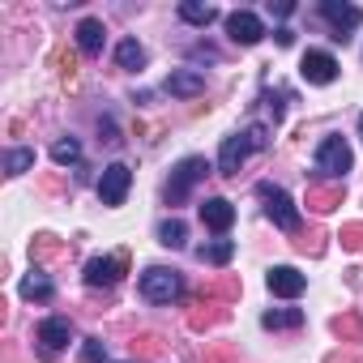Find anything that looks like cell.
Returning a JSON list of instances; mask_svg holds the SVG:
<instances>
[{
    "mask_svg": "<svg viewBox=\"0 0 363 363\" xmlns=\"http://www.w3.org/2000/svg\"><path fill=\"white\" fill-rule=\"evenodd\" d=\"M261 325H265V329H299V325H303V312H299V308H269V312L261 316Z\"/></svg>",
    "mask_w": 363,
    "mask_h": 363,
    "instance_id": "ffe728a7",
    "label": "cell"
},
{
    "mask_svg": "<svg viewBox=\"0 0 363 363\" xmlns=\"http://www.w3.org/2000/svg\"><path fill=\"white\" fill-rule=\"evenodd\" d=\"M116 65H120V69H128V73L145 69V48H141L137 39H124V43L116 48Z\"/></svg>",
    "mask_w": 363,
    "mask_h": 363,
    "instance_id": "d6986e66",
    "label": "cell"
},
{
    "mask_svg": "<svg viewBox=\"0 0 363 363\" xmlns=\"http://www.w3.org/2000/svg\"><path fill=\"white\" fill-rule=\"evenodd\" d=\"M128 274V252H111V257H94L86 261V286H116Z\"/></svg>",
    "mask_w": 363,
    "mask_h": 363,
    "instance_id": "8992f818",
    "label": "cell"
},
{
    "mask_svg": "<svg viewBox=\"0 0 363 363\" xmlns=\"http://www.w3.org/2000/svg\"><path fill=\"white\" fill-rule=\"evenodd\" d=\"M227 35H231L235 43L252 48V43H261V39H265V26H261V18H257V13H248V9H235V13L227 18Z\"/></svg>",
    "mask_w": 363,
    "mask_h": 363,
    "instance_id": "30bf717a",
    "label": "cell"
},
{
    "mask_svg": "<svg viewBox=\"0 0 363 363\" xmlns=\"http://www.w3.org/2000/svg\"><path fill=\"white\" fill-rule=\"evenodd\" d=\"M342 201H346V189L342 184H308V197H303V206L312 214H333Z\"/></svg>",
    "mask_w": 363,
    "mask_h": 363,
    "instance_id": "4fadbf2b",
    "label": "cell"
},
{
    "mask_svg": "<svg viewBox=\"0 0 363 363\" xmlns=\"http://www.w3.org/2000/svg\"><path fill=\"white\" fill-rule=\"evenodd\" d=\"M257 193H261L265 214L274 218V227H278V231H286V235H299V206H295L278 184H257Z\"/></svg>",
    "mask_w": 363,
    "mask_h": 363,
    "instance_id": "3957f363",
    "label": "cell"
},
{
    "mask_svg": "<svg viewBox=\"0 0 363 363\" xmlns=\"http://www.w3.org/2000/svg\"><path fill=\"white\" fill-rule=\"evenodd\" d=\"M167 90H171L175 99H197V94H206V77H201L197 69H175V73L167 77Z\"/></svg>",
    "mask_w": 363,
    "mask_h": 363,
    "instance_id": "9a60e30c",
    "label": "cell"
},
{
    "mask_svg": "<svg viewBox=\"0 0 363 363\" xmlns=\"http://www.w3.org/2000/svg\"><path fill=\"white\" fill-rule=\"evenodd\" d=\"M218 320H227V303H218V299H197L189 308V329H197V333L218 325Z\"/></svg>",
    "mask_w": 363,
    "mask_h": 363,
    "instance_id": "2e32d148",
    "label": "cell"
},
{
    "mask_svg": "<svg viewBox=\"0 0 363 363\" xmlns=\"http://www.w3.org/2000/svg\"><path fill=\"white\" fill-rule=\"evenodd\" d=\"M179 18L193 22V26H210L218 18V9L214 5H197V0H184V5H179Z\"/></svg>",
    "mask_w": 363,
    "mask_h": 363,
    "instance_id": "d4e9b609",
    "label": "cell"
},
{
    "mask_svg": "<svg viewBox=\"0 0 363 363\" xmlns=\"http://www.w3.org/2000/svg\"><path fill=\"white\" fill-rule=\"evenodd\" d=\"M184 240H189V227L179 223V218H167V223L158 227V244H162V248H184Z\"/></svg>",
    "mask_w": 363,
    "mask_h": 363,
    "instance_id": "484cf974",
    "label": "cell"
},
{
    "mask_svg": "<svg viewBox=\"0 0 363 363\" xmlns=\"http://www.w3.org/2000/svg\"><path fill=\"white\" fill-rule=\"evenodd\" d=\"M231 359H235V346H231V342H218L214 350L201 354V363H231Z\"/></svg>",
    "mask_w": 363,
    "mask_h": 363,
    "instance_id": "836d02e7",
    "label": "cell"
},
{
    "mask_svg": "<svg viewBox=\"0 0 363 363\" xmlns=\"http://www.w3.org/2000/svg\"><path fill=\"white\" fill-rule=\"evenodd\" d=\"M342 342H363V316H354V312H342V316H333V325H329Z\"/></svg>",
    "mask_w": 363,
    "mask_h": 363,
    "instance_id": "603a6c76",
    "label": "cell"
},
{
    "mask_svg": "<svg viewBox=\"0 0 363 363\" xmlns=\"http://www.w3.org/2000/svg\"><path fill=\"white\" fill-rule=\"evenodd\" d=\"M133 354H137V359H162V354H167V346H162V337H158V333H141V337L133 342Z\"/></svg>",
    "mask_w": 363,
    "mask_h": 363,
    "instance_id": "83f0119b",
    "label": "cell"
},
{
    "mask_svg": "<svg viewBox=\"0 0 363 363\" xmlns=\"http://www.w3.org/2000/svg\"><path fill=\"white\" fill-rule=\"evenodd\" d=\"M56 69H60V77H65V82H73V77H77V56L60 48V52H56Z\"/></svg>",
    "mask_w": 363,
    "mask_h": 363,
    "instance_id": "d6a6232c",
    "label": "cell"
},
{
    "mask_svg": "<svg viewBox=\"0 0 363 363\" xmlns=\"http://www.w3.org/2000/svg\"><path fill=\"white\" fill-rule=\"evenodd\" d=\"M30 167H35V150H9V158H5V171L9 175H22Z\"/></svg>",
    "mask_w": 363,
    "mask_h": 363,
    "instance_id": "f546056e",
    "label": "cell"
},
{
    "mask_svg": "<svg viewBox=\"0 0 363 363\" xmlns=\"http://www.w3.org/2000/svg\"><path fill=\"white\" fill-rule=\"evenodd\" d=\"M69 337H73V325H69L65 316H48V320L39 325V333H35V342H39V359H56V354L69 346Z\"/></svg>",
    "mask_w": 363,
    "mask_h": 363,
    "instance_id": "ba28073f",
    "label": "cell"
},
{
    "mask_svg": "<svg viewBox=\"0 0 363 363\" xmlns=\"http://www.w3.org/2000/svg\"><path fill=\"white\" fill-rule=\"evenodd\" d=\"M325 240H329V235H325L320 227H312V231H299V235H295V248H299L303 257H320V252H325Z\"/></svg>",
    "mask_w": 363,
    "mask_h": 363,
    "instance_id": "4316f807",
    "label": "cell"
},
{
    "mask_svg": "<svg viewBox=\"0 0 363 363\" xmlns=\"http://www.w3.org/2000/svg\"><path fill=\"white\" fill-rule=\"evenodd\" d=\"M197 257H201L206 265H227V261L235 257V244H231V240H214V244H201Z\"/></svg>",
    "mask_w": 363,
    "mask_h": 363,
    "instance_id": "cb8c5ba5",
    "label": "cell"
},
{
    "mask_svg": "<svg viewBox=\"0 0 363 363\" xmlns=\"http://www.w3.org/2000/svg\"><path fill=\"white\" fill-rule=\"evenodd\" d=\"M269 137H265V128L261 124H252V128H244V133H231L227 141H223V154H218V175H240V167H244V158L252 154V150H261Z\"/></svg>",
    "mask_w": 363,
    "mask_h": 363,
    "instance_id": "6da1fadb",
    "label": "cell"
},
{
    "mask_svg": "<svg viewBox=\"0 0 363 363\" xmlns=\"http://www.w3.org/2000/svg\"><path fill=\"white\" fill-rule=\"evenodd\" d=\"M359 133H363V116H359Z\"/></svg>",
    "mask_w": 363,
    "mask_h": 363,
    "instance_id": "d590c367",
    "label": "cell"
},
{
    "mask_svg": "<svg viewBox=\"0 0 363 363\" xmlns=\"http://www.w3.org/2000/svg\"><path fill=\"white\" fill-rule=\"evenodd\" d=\"M337 240H342V248H346V252H363V223H346Z\"/></svg>",
    "mask_w": 363,
    "mask_h": 363,
    "instance_id": "4dcf8cb0",
    "label": "cell"
},
{
    "mask_svg": "<svg viewBox=\"0 0 363 363\" xmlns=\"http://www.w3.org/2000/svg\"><path fill=\"white\" fill-rule=\"evenodd\" d=\"M206 175H210V162L206 158H184V162L171 171V179H167V206H184L189 193L201 184Z\"/></svg>",
    "mask_w": 363,
    "mask_h": 363,
    "instance_id": "7a4b0ae2",
    "label": "cell"
},
{
    "mask_svg": "<svg viewBox=\"0 0 363 363\" xmlns=\"http://www.w3.org/2000/svg\"><path fill=\"white\" fill-rule=\"evenodd\" d=\"M201 299H218V303H231V299H240V278H214V282H206L201 286Z\"/></svg>",
    "mask_w": 363,
    "mask_h": 363,
    "instance_id": "ac0fdd59",
    "label": "cell"
},
{
    "mask_svg": "<svg viewBox=\"0 0 363 363\" xmlns=\"http://www.w3.org/2000/svg\"><path fill=\"white\" fill-rule=\"evenodd\" d=\"M52 291H56L52 278L39 274V269H30V274L22 278V295H26V299H39V303H43V299H52Z\"/></svg>",
    "mask_w": 363,
    "mask_h": 363,
    "instance_id": "7402d4cb",
    "label": "cell"
},
{
    "mask_svg": "<svg viewBox=\"0 0 363 363\" xmlns=\"http://www.w3.org/2000/svg\"><path fill=\"white\" fill-rule=\"evenodd\" d=\"M350 162H354V154H350V145L342 137H325L316 145V171L320 175H333V184H337V175L350 171Z\"/></svg>",
    "mask_w": 363,
    "mask_h": 363,
    "instance_id": "5b68a950",
    "label": "cell"
},
{
    "mask_svg": "<svg viewBox=\"0 0 363 363\" xmlns=\"http://www.w3.org/2000/svg\"><path fill=\"white\" fill-rule=\"evenodd\" d=\"M141 295L150 303H171V299L184 295V278H179L175 269H167V265H150L141 274Z\"/></svg>",
    "mask_w": 363,
    "mask_h": 363,
    "instance_id": "277c9868",
    "label": "cell"
},
{
    "mask_svg": "<svg viewBox=\"0 0 363 363\" xmlns=\"http://www.w3.org/2000/svg\"><path fill=\"white\" fill-rule=\"evenodd\" d=\"M103 43H107L103 22H99V18H86V22L77 26V48H82L86 56H99V52H103Z\"/></svg>",
    "mask_w": 363,
    "mask_h": 363,
    "instance_id": "e0dca14e",
    "label": "cell"
},
{
    "mask_svg": "<svg viewBox=\"0 0 363 363\" xmlns=\"http://www.w3.org/2000/svg\"><path fill=\"white\" fill-rule=\"evenodd\" d=\"M320 18L337 30L333 39H346V30H354V26L363 22V13H359L354 5H346V0H320Z\"/></svg>",
    "mask_w": 363,
    "mask_h": 363,
    "instance_id": "9c48e42d",
    "label": "cell"
},
{
    "mask_svg": "<svg viewBox=\"0 0 363 363\" xmlns=\"http://www.w3.org/2000/svg\"><path fill=\"white\" fill-rule=\"evenodd\" d=\"M128 184H133V171H128L124 162L103 167V175H99V201H103V206H124Z\"/></svg>",
    "mask_w": 363,
    "mask_h": 363,
    "instance_id": "52a82bcc",
    "label": "cell"
},
{
    "mask_svg": "<svg viewBox=\"0 0 363 363\" xmlns=\"http://www.w3.org/2000/svg\"><path fill=\"white\" fill-rule=\"evenodd\" d=\"M265 282H269V291H274L278 299H299L303 286H308V278H303L299 269H291V265H274Z\"/></svg>",
    "mask_w": 363,
    "mask_h": 363,
    "instance_id": "8fae6325",
    "label": "cell"
},
{
    "mask_svg": "<svg viewBox=\"0 0 363 363\" xmlns=\"http://www.w3.org/2000/svg\"><path fill=\"white\" fill-rule=\"evenodd\" d=\"M325 363H359V359H354V350H333Z\"/></svg>",
    "mask_w": 363,
    "mask_h": 363,
    "instance_id": "e575fe53",
    "label": "cell"
},
{
    "mask_svg": "<svg viewBox=\"0 0 363 363\" xmlns=\"http://www.w3.org/2000/svg\"><path fill=\"white\" fill-rule=\"evenodd\" d=\"M103 359H107L103 337H86V342H82V363H103Z\"/></svg>",
    "mask_w": 363,
    "mask_h": 363,
    "instance_id": "1f68e13d",
    "label": "cell"
},
{
    "mask_svg": "<svg viewBox=\"0 0 363 363\" xmlns=\"http://www.w3.org/2000/svg\"><path fill=\"white\" fill-rule=\"evenodd\" d=\"M201 223L223 235V231H231V223H235V206H231L227 197H210V201H201Z\"/></svg>",
    "mask_w": 363,
    "mask_h": 363,
    "instance_id": "5bb4252c",
    "label": "cell"
},
{
    "mask_svg": "<svg viewBox=\"0 0 363 363\" xmlns=\"http://www.w3.org/2000/svg\"><path fill=\"white\" fill-rule=\"evenodd\" d=\"M299 73H303V82H312V86H329V82L337 77V60H333L329 52H308L303 65H299Z\"/></svg>",
    "mask_w": 363,
    "mask_h": 363,
    "instance_id": "7c38bea8",
    "label": "cell"
},
{
    "mask_svg": "<svg viewBox=\"0 0 363 363\" xmlns=\"http://www.w3.org/2000/svg\"><path fill=\"white\" fill-rule=\"evenodd\" d=\"M52 158H56L60 167H69V162H77V158H82V145H77L73 137H60V141L52 145Z\"/></svg>",
    "mask_w": 363,
    "mask_h": 363,
    "instance_id": "f1b7e54d",
    "label": "cell"
},
{
    "mask_svg": "<svg viewBox=\"0 0 363 363\" xmlns=\"http://www.w3.org/2000/svg\"><path fill=\"white\" fill-rule=\"evenodd\" d=\"M52 257H65V244H60L56 235H35V240H30V261L43 265V261H52Z\"/></svg>",
    "mask_w": 363,
    "mask_h": 363,
    "instance_id": "44dd1931",
    "label": "cell"
}]
</instances>
